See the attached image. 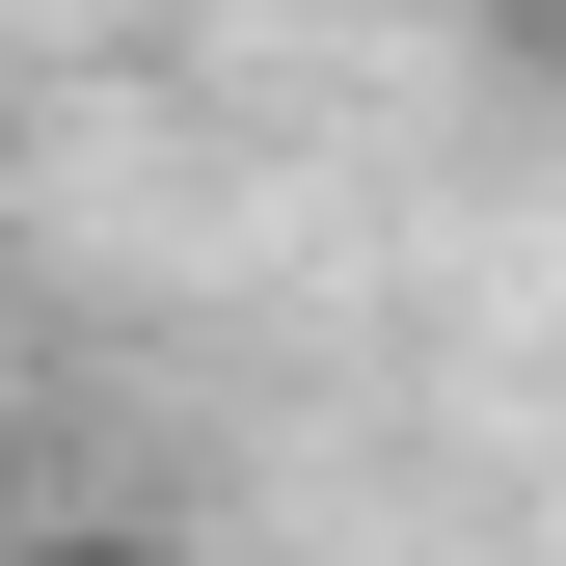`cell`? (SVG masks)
<instances>
[{
  "instance_id": "6da1fadb",
  "label": "cell",
  "mask_w": 566,
  "mask_h": 566,
  "mask_svg": "<svg viewBox=\"0 0 566 566\" xmlns=\"http://www.w3.org/2000/svg\"><path fill=\"white\" fill-rule=\"evenodd\" d=\"M0 566H189V539H135V513H28Z\"/></svg>"
}]
</instances>
